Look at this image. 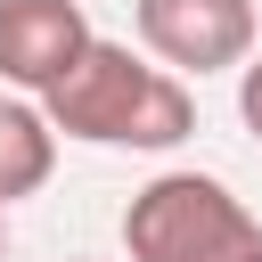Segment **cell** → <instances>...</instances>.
I'll list each match as a JSON object with an SVG mask.
<instances>
[{
	"label": "cell",
	"instance_id": "6",
	"mask_svg": "<svg viewBox=\"0 0 262 262\" xmlns=\"http://www.w3.org/2000/svg\"><path fill=\"white\" fill-rule=\"evenodd\" d=\"M237 115H246V131L262 139V49L237 66Z\"/></svg>",
	"mask_w": 262,
	"mask_h": 262
},
{
	"label": "cell",
	"instance_id": "9",
	"mask_svg": "<svg viewBox=\"0 0 262 262\" xmlns=\"http://www.w3.org/2000/svg\"><path fill=\"white\" fill-rule=\"evenodd\" d=\"M254 262H262V254H254Z\"/></svg>",
	"mask_w": 262,
	"mask_h": 262
},
{
	"label": "cell",
	"instance_id": "8",
	"mask_svg": "<svg viewBox=\"0 0 262 262\" xmlns=\"http://www.w3.org/2000/svg\"><path fill=\"white\" fill-rule=\"evenodd\" d=\"M66 262H98V254H66Z\"/></svg>",
	"mask_w": 262,
	"mask_h": 262
},
{
	"label": "cell",
	"instance_id": "7",
	"mask_svg": "<svg viewBox=\"0 0 262 262\" xmlns=\"http://www.w3.org/2000/svg\"><path fill=\"white\" fill-rule=\"evenodd\" d=\"M0 262H8V213H0Z\"/></svg>",
	"mask_w": 262,
	"mask_h": 262
},
{
	"label": "cell",
	"instance_id": "3",
	"mask_svg": "<svg viewBox=\"0 0 262 262\" xmlns=\"http://www.w3.org/2000/svg\"><path fill=\"white\" fill-rule=\"evenodd\" d=\"M147 57H164L180 82L229 74L254 57V0H131Z\"/></svg>",
	"mask_w": 262,
	"mask_h": 262
},
{
	"label": "cell",
	"instance_id": "5",
	"mask_svg": "<svg viewBox=\"0 0 262 262\" xmlns=\"http://www.w3.org/2000/svg\"><path fill=\"white\" fill-rule=\"evenodd\" d=\"M57 172V131L33 98H0V213L16 196H41Z\"/></svg>",
	"mask_w": 262,
	"mask_h": 262
},
{
	"label": "cell",
	"instance_id": "4",
	"mask_svg": "<svg viewBox=\"0 0 262 262\" xmlns=\"http://www.w3.org/2000/svg\"><path fill=\"white\" fill-rule=\"evenodd\" d=\"M82 49H90L82 0H0V82L8 90L41 98Z\"/></svg>",
	"mask_w": 262,
	"mask_h": 262
},
{
	"label": "cell",
	"instance_id": "1",
	"mask_svg": "<svg viewBox=\"0 0 262 262\" xmlns=\"http://www.w3.org/2000/svg\"><path fill=\"white\" fill-rule=\"evenodd\" d=\"M41 115L49 131L82 139V147H180L196 131V98L172 66H147L131 41H98L41 90Z\"/></svg>",
	"mask_w": 262,
	"mask_h": 262
},
{
	"label": "cell",
	"instance_id": "2",
	"mask_svg": "<svg viewBox=\"0 0 262 262\" xmlns=\"http://www.w3.org/2000/svg\"><path fill=\"white\" fill-rule=\"evenodd\" d=\"M123 254L131 262H254L262 221L221 172H156L123 205Z\"/></svg>",
	"mask_w": 262,
	"mask_h": 262
}]
</instances>
